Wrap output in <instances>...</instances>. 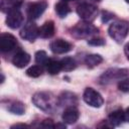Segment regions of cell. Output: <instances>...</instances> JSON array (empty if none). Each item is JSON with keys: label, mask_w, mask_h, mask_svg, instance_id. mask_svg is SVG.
Instances as JSON below:
<instances>
[{"label": "cell", "mask_w": 129, "mask_h": 129, "mask_svg": "<svg viewBox=\"0 0 129 129\" xmlns=\"http://www.w3.org/2000/svg\"><path fill=\"white\" fill-rule=\"evenodd\" d=\"M32 102L37 108H39L44 112L53 111L56 104V100L53 98V96L50 93L47 92L35 93L32 97Z\"/></svg>", "instance_id": "obj_1"}, {"label": "cell", "mask_w": 129, "mask_h": 129, "mask_svg": "<svg viewBox=\"0 0 129 129\" xmlns=\"http://www.w3.org/2000/svg\"><path fill=\"white\" fill-rule=\"evenodd\" d=\"M129 32V23L125 20H117L113 22L109 28L108 33L111 38H113L116 42L121 43Z\"/></svg>", "instance_id": "obj_2"}, {"label": "cell", "mask_w": 129, "mask_h": 129, "mask_svg": "<svg viewBox=\"0 0 129 129\" xmlns=\"http://www.w3.org/2000/svg\"><path fill=\"white\" fill-rule=\"evenodd\" d=\"M98 31H99V29L96 26H94L91 22L84 20V21L76 24L72 28L71 33L76 38H86V37L93 36V35L97 34Z\"/></svg>", "instance_id": "obj_3"}, {"label": "cell", "mask_w": 129, "mask_h": 129, "mask_svg": "<svg viewBox=\"0 0 129 129\" xmlns=\"http://www.w3.org/2000/svg\"><path fill=\"white\" fill-rule=\"evenodd\" d=\"M128 74V71L125 69H110L106 71L100 78V83L102 85L110 84L114 81H120L124 79Z\"/></svg>", "instance_id": "obj_4"}, {"label": "cell", "mask_w": 129, "mask_h": 129, "mask_svg": "<svg viewBox=\"0 0 129 129\" xmlns=\"http://www.w3.org/2000/svg\"><path fill=\"white\" fill-rule=\"evenodd\" d=\"M77 13L83 20L91 22L97 16L98 9L95 5H93L91 3H82V4L78 5Z\"/></svg>", "instance_id": "obj_5"}, {"label": "cell", "mask_w": 129, "mask_h": 129, "mask_svg": "<svg viewBox=\"0 0 129 129\" xmlns=\"http://www.w3.org/2000/svg\"><path fill=\"white\" fill-rule=\"evenodd\" d=\"M83 99L89 106L94 108H100L104 103V100L101 94L96 90H94L93 88H87L85 90Z\"/></svg>", "instance_id": "obj_6"}, {"label": "cell", "mask_w": 129, "mask_h": 129, "mask_svg": "<svg viewBox=\"0 0 129 129\" xmlns=\"http://www.w3.org/2000/svg\"><path fill=\"white\" fill-rule=\"evenodd\" d=\"M38 35H39V28L32 21L26 22L22 27V29L20 30V36L28 41H34Z\"/></svg>", "instance_id": "obj_7"}, {"label": "cell", "mask_w": 129, "mask_h": 129, "mask_svg": "<svg viewBox=\"0 0 129 129\" xmlns=\"http://www.w3.org/2000/svg\"><path fill=\"white\" fill-rule=\"evenodd\" d=\"M22 23H23V15H22L21 11L19 10V8H15V9H12L7 12L6 24L10 28L16 29V28L20 27Z\"/></svg>", "instance_id": "obj_8"}, {"label": "cell", "mask_w": 129, "mask_h": 129, "mask_svg": "<svg viewBox=\"0 0 129 129\" xmlns=\"http://www.w3.org/2000/svg\"><path fill=\"white\" fill-rule=\"evenodd\" d=\"M47 7V3L46 1H38V2H34L32 4H30L28 6V9H27V14H28V17L30 19H36L38 18L46 9Z\"/></svg>", "instance_id": "obj_9"}, {"label": "cell", "mask_w": 129, "mask_h": 129, "mask_svg": "<svg viewBox=\"0 0 129 129\" xmlns=\"http://www.w3.org/2000/svg\"><path fill=\"white\" fill-rule=\"evenodd\" d=\"M17 45L16 38L10 33H2L0 36V48L3 52L11 51Z\"/></svg>", "instance_id": "obj_10"}, {"label": "cell", "mask_w": 129, "mask_h": 129, "mask_svg": "<svg viewBox=\"0 0 129 129\" xmlns=\"http://www.w3.org/2000/svg\"><path fill=\"white\" fill-rule=\"evenodd\" d=\"M50 50L54 53H57V54H61V53H66L68 51H70L72 49V44L70 42H68L67 40H63V39H55L53 40L50 45Z\"/></svg>", "instance_id": "obj_11"}, {"label": "cell", "mask_w": 129, "mask_h": 129, "mask_svg": "<svg viewBox=\"0 0 129 129\" xmlns=\"http://www.w3.org/2000/svg\"><path fill=\"white\" fill-rule=\"evenodd\" d=\"M80 116V113L78 111V109L75 106H71V107H67L66 110L63 111L61 118L62 121L67 124H74L78 121Z\"/></svg>", "instance_id": "obj_12"}, {"label": "cell", "mask_w": 129, "mask_h": 129, "mask_svg": "<svg viewBox=\"0 0 129 129\" xmlns=\"http://www.w3.org/2000/svg\"><path fill=\"white\" fill-rule=\"evenodd\" d=\"M30 61V55L25 51H18L12 58V63L17 68H24Z\"/></svg>", "instance_id": "obj_13"}, {"label": "cell", "mask_w": 129, "mask_h": 129, "mask_svg": "<svg viewBox=\"0 0 129 129\" xmlns=\"http://www.w3.org/2000/svg\"><path fill=\"white\" fill-rule=\"evenodd\" d=\"M58 104L62 105V106H66V107L75 106L77 104V97H76L75 94H72V93H69V92H64L59 96Z\"/></svg>", "instance_id": "obj_14"}, {"label": "cell", "mask_w": 129, "mask_h": 129, "mask_svg": "<svg viewBox=\"0 0 129 129\" xmlns=\"http://www.w3.org/2000/svg\"><path fill=\"white\" fill-rule=\"evenodd\" d=\"M54 34V23L46 21L39 27V36L42 38H49Z\"/></svg>", "instance_id": "obj_15"}, {"label": "cell", "mask_w": 129, "mask_h": 129, "mask_svg": "<svg viewBox=\"0 0 129 129\" xmlns=\"http://www.w3.org/2000/svg\"><path fill=\"white\" fill-rule=\"evenodd\" d=\"M123 121H125V117H124V112L121 109L112 112L108 117V122L112 125V127L119 126Z\"/></svg>", "instance_id": "obj_16"}, {"label": "cell", "mask_w": 129, "mask_h": 129, "mask_svg": "<svg viewBox=\"0 0 129 129\" xmlns=\"http://www.w3.org/2000/svg\"><path fill=\"white\" fill-rule=\"evenodd\" d=\"M23 0H1V10L3 12H8L12 9L19 8Z\"/></svg>", "instance_id": "obj_17"}, {"label": "cell", "mask_w": 129, "mask_h": 129, "mask_svg": "<svg viewBox=\"0 0 129 129\" xmlns=\"http://www.w3.org/2000/svg\"><path fill=\"white\" fill-rule=\"evenodd\" d=\"M45 66H46V71L50 75H57L61 71V63L58 60L49 59Z\"/></svg>", "instance_id": "obj_18"}, {"label": "cell", "mask_w": 129, "mask_h": 129, "mask_svg": "<svg viewBox=\"0 0 129 129\" xmlns=\"http://www.w3.org/2000/svg\"><path fill=\"white\" fill-rule=\"evenodd\" d=\"M103 61V57L100 54L94 53V54H88L85 58V62L89 68H94L98 64H100Z\"/></svg>", "instance_id": "obj_19"}, {"label": "cell", "mask_w": 129, "mask_h": 129, "mask_svg": "<svg viewBox=\"0 0 129 129\" xmlns=\"http://www.w3.org/2000/svg\"><path fill=\"white\" fill-rule=\"evenodd\" d=\"M70 11H71V8L68 5V3L64 1H59L55 5V12L59 17H66L70 13Z\"/></svg>", "instance_id": "obj_20"}, {"label": "cell", "mask_w": 129, "mask_h": 129, "mask_svg": "<svg viewBox=\"0 0 129 129\" xmlns=\"http://www.w3.org/2000/svg\"><path fill=\"white\" fill-rule=\"evenodd\" d=\"M61 63V70L64 72H71L76 69L77 63L73 57H64L60 60Z\"/></svg>", "instance_id": "obj_21"}, {"label": "cell", "mask_w": 129, "mask_h": 129, "mask_svg": "<svg viewBox=\"0 0 129 129\" xmlns=\"http://www.w3.org/2000/svg\"><path fill=\"white\" fill-rule=\"evenodd\" d=\"M43 73V69L40 64H36V66H32L29 69L26 70V75L28 77L31 78H37L39 76H41Z\"/></svg>", "instance_id": "obj_22"}, {"label": "cell", "mask_w": 129, "mask_h": 129, "mask_svg": "<svg viewBox=\"0 0 129 129\" xmlns=\"http://www.w3.org/2000/svg\"><path fill=\"white\" fill-rule=\"evenodd\" d=\"M11 113L13 114H16V115H22L24 114V111H25V108H24V105L21 103V102H14L10 105L9 109H8Z\"/></svg>", "instance_id": "obj_23"}, {"label": "cell", "mask_w": 129, "mask_h": 129, "mask_svg": "<svg viewBox=\"0 0 129 129\" xmlns=\"http://www.w3.org/2000/svg\"><path fill=\"white\" fill-rule=\"evenodd\" d=\"M48 60H49V58H48V56H47V54L44 50H38L35 53V61L38 64H40V66L44 64L45 66Z\"/></svg>", "instance_id": "obj_24"}, {"label": "cell", "mask_w": 129, "mask_h": 129, "mask_svg": "<svg viewBox=\"0 0 129 129\" xmlns=\"http://www.w3.org/2000/svg\"><path fill=\"white\" fill-rule=\"evenodd\" d=\"M118 89L122 92H129V79H122L118 83Z\"/></svg>", "instance_id": "obj_25"}, {"label": "cell", "mask_w": 129, "mask_h": 129, "mask_svg": "<svg viewBox=\"0 0 129 129\" xmlns=\"http://www.w3.org/2000/svg\"><path fill=\"white\" fill-rule=\"evenodd\" d=\"M88 43L91 45H94V46H98V45H103L105 43V40L100 37H93L88 40Z\"/></svg>", "instance_id": "obj_26"}, {"label": "cell", "mask_w": 129, "mask_h": 129, "mask_svg": "<svg viewBox=\"0 0 129 129\" xmlns=\"http://www.w3.org/2000/svg\"><path fill=\"white\" fill-rule=\"evenodd\" d=\"M41 126H42V127H54V125H53L51 119H45V120L41 123Z\"/></svg>", "instance_id": "obj_27"}, {"label": "cell", "mask_w": 129, "mask_h": 129, "mask_svg": "<svg viewBox=\"0 0 129 129\" xmlns=\"http://www.w3.org/2000/svg\"><path fill=\"white\" fill-rule=\"evenodd\" d=\"M124 52H125V54H126L127 58L129 59V42L124 46Z\"/></svg>", "instance_id": "obj_28"}, {"label": "cell", "mask_w": 129, "mask_h": 129, "mask_svg": "<svg viewBox=\"0 0 129 129\" xmlns=\"http://www.w3.org/2000/svg\"><path fill=\"white\" fill-rule=\"evenodd\" d=\"M124 117H125V121L129 123V108H127L126 111L124 112Z\"/></svg>", "instance_id": "obj_29"}, {"label": "cell", "mask_w": 129, "mask_h": 129, "mask_svg": "<svg viewBox=\"0 0 129 129\" xmlns=\"http://www.w3.org/2000/svg\"><path fill=\"white\" fill-rule=\"evenodd\" d=\"M18 127H22V128H24V127H29V126L26 125V124H15V125H13L11 128H18Z\"/></svg>", "instance_id": "obj_30"}, {"label": "cell", "mask_w": 129, "mask_h": 129, "mask_svg": "<svg viewBox=\"0 0 129 129\" xmlns=\"http://www.w3.org/2000/svg\"><path fill=\"white\" fill-rule=\"evenodd\" d=\"M60 1H64V2H69V1H75V0H60Z\"/></svg>", "instance_id": "obj_31"}, {"label": "cell", "mask_w": 129, "mask_h": 129, "mask_svg": "<svg viewBox=\"0 0 129 129\" xmlns=\"http://www.w3.org/2000/svg\"><path fill=\"white\" fill-rule=\"evenodd\" d=\"M90 1H92V2H99L100 0H90Z\"/></svg>", "instance_id": "obj_32"}, {"label": "cell", "mask_w": 129, "mask_h": 129, "mask_svg": "<svg viewBox=\"0 0 129 129\" xmlns=\"http://www.w3.org/2000/svg\"><path fill=\"white\" fill-rule=\"evenodd\" d=\"M125 1H126V2H127V3H129V0H125Z\"/></svg>", "instance_id": "obj_33"}]
</instances>
